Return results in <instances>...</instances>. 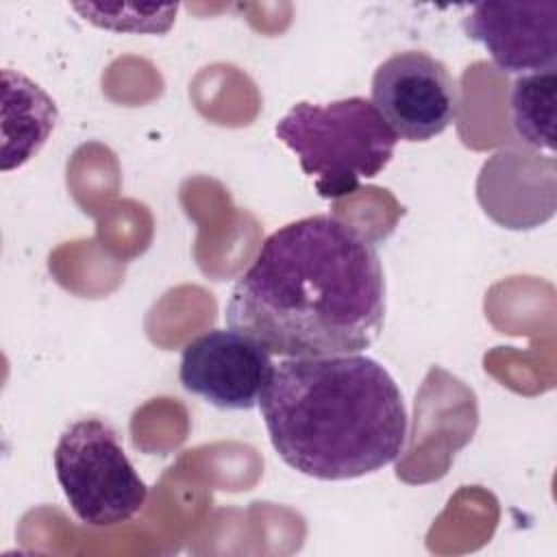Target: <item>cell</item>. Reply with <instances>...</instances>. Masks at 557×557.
Returning a JSON list of instances; mask_svg holds the SVG:
<instances>
[{
  "label": "cell",
  "instance_id": "cell-1",
  "mask_svg": "<svg viewBox=\"0 0 557 557\" xmlns=\"http://www.w3.org/2000/svg\"><path fill=\"white\" fill-rule=\"evenodd\" d=\"M385 274L374 244L315 213L274 231L233 285L226 322L278 357L350 355L385 324Z\"/></svg>",
  "mask_w": 557,
  "mask_h": 557
},
{
  "label": "cell",
  "instance_id": "cell-2",
  "mask_svg": "<svg viewBox=\"0 0 557 557\" xmlns=\"http://www.w3.org/2000/svg\"><path fill=\"white\" fill-rule=\"evenodd\" d=\"M259 409L278 457L320 481L376 472L407 444L403 392L376 359L361 352L281 359Z\"/></svg>",
  "mask_w": 557,
  "mask_h": 557
},
{
  "label": "cell",
  "instance_id": "cell-3",
  "mask_svg": "<svg viewBox=\"0 0 557 557\" xmlns=\"http://www.w3.org/2000/svg\"><path fill=\"white\" fill-rule=\"evenodd\" d=\"M322 198H342L392 161L398 137L361 96L326 104L298 102L274 126Z\"/></svg>",
  "mask_w": 557,
  "mask_h": 557
},
{
  "label": "cell",
  "instance_id": "cell-4",
  "mask_svg": "<svg viewBox=\"0 0 557 557\" xmlns=\"http://www.w3.org/2000/svg\"><path fill=\"white\" fill-rule=\"evenodd\" d=\"M52 461L70 509L89 527L122 524L139 513L148 498V485L117 433L98 418L72 422L59 435Z\"/></svg>",
  "mask_w": 557,
  "mask_h": 557
},
{
  "label": "cell",
  "instance_id": "cell-5",
  "mask_svg": "<svg viewBox=\"0 0 557 557\" xmlns=\"http://www.w3.org/2000/svg\"><path fill=\"white\" fill-rule=\"evenodd\" d=\"M370 102L398 139L429 141L455 122L459 87L440 59L403 50L374 70Z\"/></svg>",
  "mask_w": 557,
  "mask_h": 557
},
{
  "label": "cell",
  "instance_id": "cell-6",
  "mask_svg": "<svg viewBox=\"0 0 557 557\" xmlns=\"http://www.w3.org/2000/svg\"><path fill=\"white\" fill-rule=\"evenodd\" d=\"M272 368V355L255 339L233 329H211L183 348L178 381L218 409L248 411L259 405Z\"/></svg>",
  "mask_w": 557,
  "mask_h": 557
},
{
  "label": "cell",
  "instance_id": "cell-7",
  "mask_svg": "<svg viewBox=\"0 0 557 557\" xmlns=\"http://www.w3.org/2000/svg\"><path fill=\"white\" fill-rule=\"evenodd\" d=\"M463 30L509 74L555 70L557 2H481L463 17Z\"/></svg>",
  "mask_w": 557,
  "mask_h": 557
},
{
  "label": "cell",
  "instance_id": "cell-8",
  "mask_svg": "<svg viewBox=\"0 0 557 557\" xmlns=\"http://www.w3.org/2000/svg\"><path fill=\"white\" fill-rule=\"evenodd\" d=\"M2 170L24 165L46 144L59 111L54 100L20 72L2 70Z\"/></svg>",
  "mask_w": 557,
  "mask_h": 557
},
{
  "label": "cell",
  "instance_id": "cell-9",
  "mask_svg": "<svg viewBox=\"0 0 557 557\" xmlns=\"http://www.w3.org/2000/svg\"><path fill=\"white\" fill-rule=\"evenodd\" d=\"M557 72H531L516 78L509 94L511 124L522 141L537 150H555Z\"/></svg>",
  "mask_w": 557,
  "mask_h": 557
},
{
  "label": "cell",
  "instance_id": "cell-10",
  "mask_svg": "<svg viewBox=\"0 0 557 557\" xmlns=\"http://www.w3.org/2000/svg\"><path fill=\"white\" fill-rule=\"evenodd\" d=\"M74 11L83 15V20L94 26L115 30V33H146L161 35L168 33L174 24L176 4H72Z\"/></svg>",
  "mask_w": 557,
  "mask_h": 557
}]
</instances>
